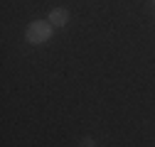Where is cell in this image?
Here are the masks:
<instances>
[{
    "instance_id": "6da1fadb",
    "label": "cell",
    "mask_w": 155,
    "mask_h": 147,
    "mask_svg": "<svg viewBox=\"0 0 155 147\" xmlns=\"http://www.w3.org/2000/svg\"><path fill=\"white\" fill-rule=\"evenodd\" d=\"M52 34H54V25H52V22L35 20V22L27 25V30H25V39H27L30 44H42V42L49 39Z\"/></svg>"
},
{
    "instance_id": "7a4b0ae2",
    "label": "cell",
    "mask_w": 155,
    "mask_h": 147,
    "mask_svg": "<svg viewBox=\"0 0 155 147\" xmlns=\"http://www.w3.org/2000/svg\"><path fill=\"white\" fill-rule=\"evenodd\" d=\"M49 22H52L54 27H64V25L69 22V10H67V8H54V10L49 12Z\"/></svg>"
},
{
    "instance_id": "3957f363",
    "label": "cell",
    "mask_w": 155,
    "mask_h": 147,
    "mask_svg": "<svg viewBox=\"0 0 155 147\" xmlns=\"http://www.w3.org/2000/svg\"><path fill=\"white\" fill-rule=\"evenodd\" d=\"M79 147H96V140H94V137H84V140L79 142Z\"/></svg>"
},
{
    "instance_id": "277c9868",
    "label": "cell",
    "mask_w": 155,
    "mask_h": 147,
    "mask_svg": "<svg viewBox=\"0 0 155 147\" xmlns=\"http://www.w3.org/2000/svg\"><path fill=\"white\" fill-rule=\"evenodd\" d=\"M148 5H150V10H155V0H148Z\"/></svg>"
}]
</instances>
